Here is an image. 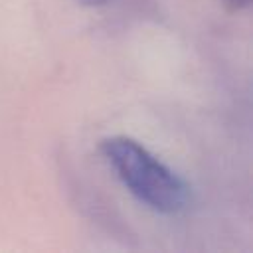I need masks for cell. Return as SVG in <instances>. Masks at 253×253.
<instances>
[{
    "instance_id": "3",
    "label": "cell",
    "mask_w": 253,
    "mask_h": 253,
    "mask_svg": "<svg viewBox=\"0 0 253 253\" xmlns=\"http://www.w3.org/2000/svg\"><path fill=\"white\" fill-rule=\"evenodd\" d=\"M81 6H89V8H95V6H105L109 4L111 0H77Z\"/></svg>"
},
{
    "instance_id": "2",
    "label": "cell",
    "mask_w": 253,
    "mask_h": 253,
    "mask_svg": "<svg viewBox=\"0 0 253 253\" xmlns=\"http://www.w3.org/2000/svg\"><path fill=\"white\" fill-rule=\"evenodd\" d=\"M221 2L229 12H241L243 8H247L251 4V0H221Z\"/></svg>"
},
{
    "instance_id": "1",
    "label": "cell",
    "mask_w": 253,
    "mask_h": 253,
    "mask_svg": "<svg viewBox=\"0 0 253 253\" xmlns=\"http://www.w3.org/2000/svg\"><path fill=\"white\" fill-rule=\"evenodd\" d=\"M99 150L123 186L152 211L176 215L188 208L192 192L186 180L138 140L115 134L103 138Z\"/></svg>"
}]
</instances>
